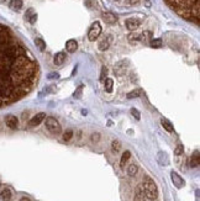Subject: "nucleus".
I'll use <instances>...</instances> for the list:
<instances>
[{
  "instance_id": "nucleus-1",
  "label": "nucleus",
  "mask_w": 200,
  "mask_h": 201,
  "mask_svg": "<svg viewBox=\"0 0 200 201\" xmlns=\"http://www.w3.org/2000/svg\"><path fill=\"white\" fill-rule=\"evenodd\" d=\"M166 2L178 15L199 24V0H166Z\"/></svg>"
},
{
  "instance_id": "nucleus-2",
  "label": "nucleus",
  "mask_w": 200,
  "mask_h": 201,
  "mask_svg": "<svg viewBox=\"0 0 200 201\" xmlns=\"http://www.w3.org/2000/svg\"><path fill=\"white\" fill-rule=\"evenodd\" d=\"M143 191H145V195L147 199L150 200H156L157 196H158V190H157V185L156 183L153 181L152 178L150 176H145L143 178Z\"/></svg>"
},
{
  "instance_id": "nucleus-3",
  "label": "nucleus",
  "mask_w": 200,
  "mask_h": 201,
  "mask_svg": "<svg viewBox=\"0 0 200 201\" xmlns=\"http://www.w3.org/2000/svg\"><path fill=\"white\" fill-rule=\"evenodd\" d=\"M100 34H102V25H100L99 21H95L88 31V40L90 42H94L100 36Z\"/></svg>"
},
{
  "instance_id": "nucleus-4",
  "label": "nucleus",
  "mask_w": 200,
  "mask_h": 201,
  "mask_svg": "<svg viewBox=\"0 0 200 201\" xmlns=\"http://www.w3.org/2000/svg\"><path fill=\"white\" fill-rule=\"evenodd\" d=\"M46 128L50 132H52V133H59L61 132V125H59V122L54 117H52V116H50V117L46 119Z\"/></svg>"
},
{
  "instance_id": "nucleus-5",
  "label": "nucleus",
  "mask_w": 200,
  "mask_h": 201,
  "mask_svg": "<svg viewBox=\"0 0 200 201\" xmlns=\"http://www.w3.org/2000/svg\"><path fill=\"white\" fill-rule=\"evenodd\" d=\"M111 42H113V36H111V35H108L106 37H104L102 41L99 42V45H98V48H99V51L104 52V51L109 49V47H110Z\"/></svg>"
},
{
  "instance_id": "nucleus-6",
  "label": "nucleus",
  "mask_w": 200,
  "mask_h": 201,
  "mask_svg": "<svg viewBox=\"0 0 200 201\" xmlns=\"http://www.w3.org/2000/svg\"><path fill=\"white\" fill-rule=\"evenodd\" d=\"M5 124H6V126H8L9 128L16 130L18 126H19V120H18V117L14 116V115H8V116L5 117Z\"/></svg>"
},
{
  "instance_id": "nucleus-7",
  "label": "nucleus",
  "mask_w": 200,
  "mask_h": 201,
  "mask_svg": "<svg viewBox=\"0 0 200 201\" xmlns=\"http://www.w3.org/2000/svg\"><path fill=\"white\" fill-rule=\"evenodd\" d=\"M170 178H172V181H173V184H174V186L175 187H178V189H180V187H183L184 186V180H183V178L178 174V173H175V171H172L170 173Z\"/></svg>"
},
{
  "instance_id": "nucleus-8",
  "label": "nucleus",
  "mask_w": 200,
  "mask_h": 201,
  "mask_svg": "<svg viewBox=\"0 0 200 201\" xmlns=\"http://www.w3.org/2000/svg\"><path fill=\"white\" fill-rule=\"evenodd\" d=\"M46 119V114L45 112H40V114H37V115H35L31 120H30V122H29V125L31 126V127H35V126H38L43 120Z\"/></svg>"
},
{
  "instance_id": "nucleus-9",
  "label": "nucleus",
  "mask_w": 200,
  "mask_h": 201,
  "mask_svg": "<svg viewBox=\"0 0 200 201\" xmlns=\"http://www.w3.org/2000/svg\"><path fill=\"white\" fill-rule=\"evenodd\" d=\"M125 25H126L127 30L135 31V30L140 26V20H137V19H135V18H130V19H127V20L125 21Z\"/></svg>"
},
{
  "instance_id": "nucleus-10",
  "label": "nucleus",
  "mask_w": 200,
  "mask_h": 201,
  "mask_svg": "<svg viewBox=\"0 0 200 201\" xmlns=\"http://www.w3.org/2000/svg\"><path fill=\"white\" fill-rule=\"evenodd\" d=\"M102 18H103V20H104L106 24H109V25H114V24L118 21V18H116L114 14H111V13H103Z\"/></svg>"
},
{
  "instance_id": "nucleus-11",
  "label": "nucleus",
  "mask_w": 200,
  "mask_h": 201,
  "mask_svg": "<svg viewBox=\"0 0 200 201\" xmlns=\"http://www.w3.org/2000/svg\"><path fill=\"white\" fill-rule=\"evenodd\" d=\"M66 49L69 53H74L78 49V42L75 40H68L66 42Z\"/></svg>"
},
{
  "instance_id": "nucleus-12",
  "label": "nucleus",
  "mask_w": 200,
  "mask_h": 201,
  "mask_svg": "<svg viewBox=\"0 0 200 201\" xmlns=\"http://www.w3.org/2000/svg\"><path fill=\"white\" fill-rule=\"evenodd\" d=\"M25 19H26L30 24H35V22L37 21V14L35 13L34 9H29V10L26 11V14H25Z\"/></svg>"
},
{
  "instance_id": "nucleus-13",
  "label": "nucleus",
  "mask_w": 200,
  "mask_h": 201,
  "mask_svg": "<svg viewBox=\"0 0 200 201\" xmlns=\"http://www.w3.org/2000/svg\"><path fill=\"white\" fill-rule=\"evenodd\" d=\"M13 197V192L9 187H5L3 189L2 191H0V199H2L3 201H10Z\"/></svg>"
},
{
  "instance_id": "nucleus-14",
  "label": "nucleus",
  "mask_w": 200,
  "mask_h": 201,
  "mask_svg": "<svg viewBox=\"0 0 200 201\" xmlns=\"http://www.w3.org/2000/svg\"><path fill=\"white\" fill-rule=\"evenodd\" d=\"M145 197H146V195H145V191H143V187L140 185V186H137V189H136V192H135V197H134V201H145Z\"/></svg>"
},
{
  "instance_id": "nucleus-15",
  "label": "nucleus",
  "mask_w": 200,
  "mask_h": 201,
  "mask_svg": "<svg viewBox=\"0 0 200 201\" xmlns=\"http://www.w3.org/2000/svg\"><path fill=\"white\" fill-rule=\"evenodd\" d=\"M9 6H10V9H13L15 11H19V10L22 9L24 3H22V0H10Z\"/></svg>"
},
{
  "instance_id": "nucleus-16",
  "label": "nucleus",
  "mask_w": 200,
  "mask_h": 201,
  "mask_svg": "<svg viewBox=\"0 0 200 201\" xmlns=\"http://www.w3.org/2000/svg\"><path fill=\"white\" fill-rule=\"evenodd\" d=\"M64 61H66V53L64 52H58L53 58V63L56 65H62L64 63Z\"/></svg>"
},
{
  "instance_id": "nucleus-17",
  "label": "nucleus",
  "mask_w": 200,
  "mask_h": 201,
  "mask_svg": "<svg viewBox=\"0 0 200 201\" xmlns=\"http://www.w3.org/2000/svg\"><path fill=\"white\" fill-rule=\"evenodd\" d=\"M157 160H158V163H159L161 165H168V163H169L168 156H167L166 152H158V154H157Z\"/></svg>"
},
{
  "instance_id": "nucleus-18",
  "label": "nucleus",
  "mask_w": 200,
  "mask_h": 201,
  "mask_svg": "<svg viewBox=\"0 0 200 201\" xmlns=\"http://www.w3.org/2000/svg\"><path fill=\"white\" fill-rule=\"evenodd\" d=\"M104 88H105V91L106 93H113V89H114V80L111 78H105L104 80Z\"/></svg>"
},
{
  "instance_id": "nucleus-19",
  "label": "nucleus",
  "mask_w": 200,
  "mask_h": 201,
  "mask_svg": "<svg viewBox=\"0 0 200 201\" xmlns=\"http://www.w3.org/2000/svg\"><path fill=\"white\" fill-rule=\"evenodd\" d=\"M199 151H195L194 153H193V156H191V158H190V167L191 168H195V167H198L199 165Z\"/></svg>"
},
{
  "instance_id": "nucleus-20",
  "label": "nucleus",
  "mask_w": 200,
  "mask_h": 201,
  "mask_svg": "<svg viewBox=\"0 0 200 201\" xmlns=\"http://www.w3.org/2000/svg\"><path fill=\"white\" fill-rule=\"evenodd\" d=\"M161 125H162V127H163L166 131H168V132H173V131H174L173 125H172L168 120H166V119H162V120H161Z\"/></svg>"
},
{
  "instance_id": "nucleus-21",
  "label": "nucleus",
  "mask_w": 200,
  "mask_h": 201,
  "mask_svg": "<svg viewBox=\"0 0 200 201\" xmlns=\"http://www.w3.org/2000/svg\"><path fill=\"white\" fill-rule=\"evenodd\" d=\"M130 157H131V152H130V151H125V152L122 153V157H121V159H120V167H121V168L125 167V164H126V162L130 159Z\"/></svg>"
},
{
  "instance_id": "nucleus-22",
  "label": "nucleus",
  "mask_w": 200,
  "mask_h": 201,
  "mask_svg": "<svg viewBox=\"0 0 200 201\" xmlns=\"http://www.w3.org/2000/svg\"><path fill=\"white\" fill-rule=\"evenodd\" d=\"M137 171H138V167H137L135 163L129 165V168H127V173H129L130 176H135V175L137 174Z\"/></svg>"
},
{
  "instance_id": "nucleus-23",
  "label": "nucleus",
  "mask_w": 200,
  "mask_h": 201,
  "mask_svg": "<svg viewBox=\"0 0 200 201\" xmlns=\"http://www.w3.org/2000/svg\"><path fill=\"white\" fill-rule=\"evenodd\" d=\"M83 90H84V85L80 84V85L75 89V91L73 93V97H74V99H80L82 95H83Z\"/></svg>"
},
{
  "instance_id": "nucleus-24",
  "label": "nucleus",
  "mask_w": 200,
  "mask_h": 201,
  "mask_svg": "<svg viewBox=\"0 0 200 201\" xmlns=\"http://www.w3.org/2000/svg\"><path fill=\"white\" fill-rule=\"evenodd\" d=\"M150 45H151V47H153V48H159V47H162V40L161 38H154V40H151L150 41Z\"/></svg>"
},
{
  "instance_id": "nucleus-25",
  "label": "nucleus",
  "mask_w": 200,
  "mask_h": 201,
  "mask_svg": "<svg viewBox=\"0 0 200 201\" xmlns=\"http://www.w3.org/2000/svg\"><path fill=\"white\" fill-rule=\"evenodd\" d=\"M35 45L38 47L40 51H45L46 49V42L43 40H41V38H36L35 40Z\"/></svg>"
},
{
  "instance_id": "nucleus-26",
  "label": "nucleus",
  "mask_w": 200,
  "mask_h": 201,
  "mask_svg": "<svg viewBox=\"0 0 200 201\" xmlns=\"http://www.w3.org/2000/svg\"><path fill=\"white\" fill-rule=\"evenodd\" d=\"M141 93H142L141 89H135V90H132V91H130V93L127 94V99H135V97H138Z\"/></svg>"
},
{
  "instance_id": "nucleus-27",
  "label": "nucleus",
  "mask_w": 200,
  "mask_h": 201,
  "mask_svg": "<svg viewBox=\"0 0 200 201\" xmlns=\"http://www.w3.org/2000/svg\"><path fill=\"white\" fill-rule=\"evenodd\" d=\"M73 135H74L73 130H67V131L63 133V140H64V141H70V140L73 138Z\"/></svg>"
},
{
  "instance_id": "nucleus-28",
  "label": "nucleus",
  "mask_w": 200,
  "mask_h": 201,
  "mask_svg": "<svg viewBox=\"0 0 200 201\" xmlns=\"http://www.w3.org/2000/svg\"><path fill=\"white\" fill-rule=\"evenodd\" d=\"M111 148H113V151L116 153V152L120 151V148H121V143H120L118 140H115V141H113V143H111Z\"/></svg>"
},
{
  "instance_id": "nucleus-29",
  "label": "nucleus",
  "mask_w": 200,
  "mask_h": 201,
  "mask_svg": "<svg viewBox=\"0 0 200 201\" xmlns=\"http://www.w3.org/2000/svg\"><path fill=\"white\" fill-rule=\"evenodd\" d=\"M130 114L138 121V120H141V114H140V111L137 110V109H135V108H132L131 110H130Z\"/></svg>"
},
{
  "instance_id": "nucleus-30",
  "label": "nucleus",
  "mask_w": 200,
  "mask_h": 201,
  "mask_svg": "<svg viewBox=\"0 0 200 201\" xmlns=\"http://www.w3.org/2000/svg\"><path fill=\"white\" fill-rule=\"evenodd\" d=\"M183 153H184V147H183V144H178L177 148L174 149V154H175V156H180V154H183Z\"/></svg>"
},
{
  "instance_id": "nucleus-31",
  "label": "nucleus",
  "mask_w": 200,
  "mask_h": 201,
  "mask_svg": "<svg viewBox=\"0 0 200 201\" xmlns=\"http://www.w3.org/2000/svg\"><path fill=\"white\" fill-rule=\"evenodd\" d=\"M47 78H48L50 80H52V79H58V78H59V73H57V72H51V73L47 75Z\"/></svg>"
},
{
  "instance_id": "nucleus-32",
  "label": "nucleus",
  "mask_w": 200,
  "mask_h": 201,
  "mask_svg": "<svg viewBox=\"0 0 200 201\" xmlns=\"http://www.w3.org/2000/svg\"><path fill=\"white\" fill-rule=\"evenodd\" d=\"M106 74H108V68L106 67H103L102 68V73H100V80H104L105 77H106Z\"/></svg>"
},
{
  "instance_id": "nucleus-33",
  "label": "nucleus",
  "mask_w": 200,
  "mask_h": 201,
  "mask_svg": "<svg viewBox=\"0 0 200 201\" xmlns=\"http://www.w3.org/2000/svg\"><path fill=\"white\" fill-rule=\"evenodd\" d=\"M91 142H99L100 141V133H98V132H95V133H93L91 135Z\"/></svg>"
},
{
  "instance_id": "nucleus-34",
  "label": "nucleus",
  "mask_w": 200,
  "mask_h": 201,
  "mask_svg": "<svg viewBox=\"0 0 200 201\" xmlns=\"http://www.w3.org/2000/svg\"><path fill=\"white\" fill-rule=\"evenodd\" d=\"M140 40V35H137V34H130L129 35V40L131 41V40Z\"/></svg>"
},
{
  "instance_id": "nucleus-35",
  "label": "nucleus",
  "mask_w": 200,
  "mask_h": 201,
  "mask_svg": "<svg viewBox=\"0 0 200 201\" xmlns=\"http://www.w3.org/2000/svg\"><path fill=\"white\" fill-rule=\"evenodd\" d=\"M141 2V0H129V3L131 4V5H136V4H138Z\"/></svg>"
},
{
  "instance_id": "nucleus-36",
  "label": "nucleus",
  "mask_w": 200,
  "mask_h": 201,
  "mask_svg": "<svg viewBox=\"0 0 200 201\" xmlns=\"http://www.w3.org/2000/svg\"><path fill=\"white\" fill-rule=\"evenodd\" d=\"M91 3H93V0H86V2H85V5H86L88 8L91 9Z\"/></svg>"
},
{
  "instance_id": "nucleus-37",
  "label": "nucleus",
  "mask_w": 200,
  "mask_h": 201,
  "mask_svg": "<svg viewBox=\"0 0 200 201\" xmlns=\"http://www.w3.org/2000/svg\"><path fill=\"white\" fill-rule=\"evenodd\" d=\"M20 201H31V199H30V197L24 196V197H21V199H20Z\"/></svg>"
},
{
  "instance_id": "nucleus-38",
  "label": "nucleus",
  "mask_w": 200,
  "mask_h": 201,
  "mask_svg": "<svg viewBox=\"0 0 200 201\" xmlns=\"http://www.w3.org/2000/svg\"><path fill=\"white\" fill-rule=\"evenodd\" d=\"M82 114H83V115H86L88 112H86V110H82Z\"/></svg>"
},
{
  "instance_id": "nucleus-39",
  "label": "nucleus",
  "mask_w": 200,
  "mask_h": 201,
  "mask_svg": "<svg viewBox=\"0 0 200 201\" xmlns=\"http://www.w3.org/2000/svg\"><path fill=\"white\" fill-rule=\"evenodd\" d=\"M6 2V0H0V3H5Z\"/></svg>"
},
{
  "instance_id": "nucleus-40",
  "label": "nucleus",
  "mask_w": 200,
  "mask_h": 201,
  "mask_svg": "<svg viewBox=\"0 0 200 201\" xmlns=\"http://www.w3.org/2000/svg\"><path fill=\"white\" fill-rule=\"evenodd\" d=\"M0 185H2V183H0Z\"/></svg>"
}]
</instances>
